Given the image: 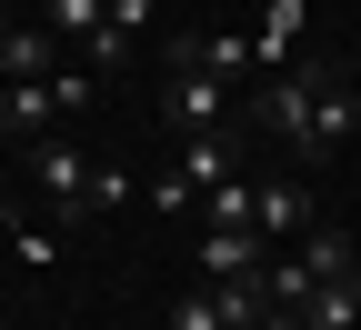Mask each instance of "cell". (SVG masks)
<instances>
[{"instance_id": "obj_17", "label": "cell", "mask_w": 361, "mask_h": 330, "mask_svg": "<svg viewBox=\"0 0 361 330\" xmlns=\"http://www.w3.org/2000/svg\"><path fill=\"white\" fill-rule=\"evenodd\" d=\"M11 250H20L30 270H51V260H61V241H51V230H40V220H20V230H11Z\"/></svg>"}, {"instance_id": "obj_4", "label": "cell", "mask_w": 361, "mask_h": 330, "mask_svg": "<svg viewBox=\"0 0 361 330\" xmlns=\"http://www.w3.org/2000/svg\"><path fill=\"white\" fill-rule=\"evenodd\" d=\"M351 130H361V90L331 70V80H322V101H311V130H301V170H311V160H331Z\"/></svg>"}, {"instance_id": "obj_16", "label": "cell", "mask_w": 361, "mask_h": 330, "mask_svg": "<svg viewBox=\"0 0 361 330\" xmlns=\"http://www.w3.org/2000/svg\"><path fill=\"white\" fill-rule=\"evenodd\" d=\"M121 61H130V40H121L111 20H101V30H90V40H80V70H90V80H111Z\"/></svg>"}, {"instance_id": "obj_19", "label": "cell", "mask_w": 361, "mask_h": 330, "mask_svg": "<svg viewBox=\"0 0 361 330\" xmlns=\"http://www.w3.org/2000/svg\"><path fill=\"white\" fill-rule=\"evenodd\" d=\"M111 30H121V40H141V30H151V0H111Z\"/></svg>"}, {"instance_id": "obj_14", "label": "cell", "mask_w": 361, "mask_h": 330, "mask_svg": "<svg viewBox=\"0 0 361 330\" xmlns=\"http://www.w3.org/2000/svg\"><path fill=\"white\" fill-rule=\"evenodd\" d=\"M101 20H111V0H40V30L51 40H90Z\"/></svg>"}, {"instance_id": "obj_3", "label": "cell", "mask_w": 361, "mask_h": 330, "mask_svg": "<svg viewBox=\"0 0 361 330\" xmlns=\"http://www.w3.org/2000/svg\"><path fill=\"white\" fill-rule=\"evenodd\" d=\"M221 110H231L221 80H201V70H171V80H161V130H171V140H211Z\"/></svg>"}, {"instance_id": "obj_1", "label": "cell", "mask_w": 361, "mask_h": 330, "mask_svg": "<svg viewBox=\"0 0 361 330\" xmlns=\"http://www.w3.org/2000/svg\"><path fill=\"white\" fill-rule=\"evenodd\" d=\"M30 180H40V201H61V220L121 210V191H130L121 170H101L90 151H71V140H30Z\"/></svg>"}, {"instance_id": "obj_11", "label": "cell", "mask_w": 361, "mask_h": 330, "mask_svg": "<svg viewBox=\"0 0 361 330\" xmlns=\"http://www.w3.org/2000/svg\"><path fill=\"white\" fill-rule=\"evenodd\" d=\"M301 330H361V270L351 280H322V291L301 300Z\"/></svg>"}, {"instance_id": "obj_6", "label": "cell", "mask_w": 361, "mask_h": 330, "mask_svg": "<svg viewBox=\"0 0 361 330\" xmlns=\"http://www.w3.org/2000/svg\"><path fill=\"white\" fill-rule=\"evenodd\" d=\"M51 120H71L51 80H11V90H0V130L20 140V151H30V140H51Z\"/></svg>"}, {"instance_id": "obj_20", "label": "cell", "mask_w": 361, "mask_h": 330, "mask_svg": "<svg viewBox=\"0 0 361 330\" xmlns=\"http://www.w3.org/2000/svg\"><path fill=\"white\" fill-rule=\"evenodd\" d=\"M241 330H301V310H281V300H271V310H251Z\"/></svg>"}, {"instance_id": "obj_8", "label": "cell", "mask_w": 361, "mask_h": 330, "mask_svg": "<svg viewBox=\"0 0 361 330\" xmlns=\"http://www.w3.org/2000/svg\"><path fill=\"white\" fill-rule=\"evenodd\" d=\"M0 80H61V40H51V30H11V20H0Z\"/></svg>"}, {"instance_id": "obj_15", "label": "cell", "mask_w": 361, "mask_h": 330, "mask_svg": "<svg viewBox=\"0 0 361 330\" xmlns=\"http://www.w3.org/2000/svg\"><path fill=\"white\" fill-rule=\"evenodd\" d=\"M161 330H231V320H221V291H211V280H201V291H180V300L161 310Z\"/></svg>"}, {"instance_id": "obj_9", "label": "cell", "mask_w": 361, "mask_h": 330, "mask_svg": "<svg viewBox=\"0 0 361 330\" xmlns=\"http://www.w3.org/2000/svg\"><path fill=\"white\" fill-rule=\"evenodd\" d=\"M291 270L311 280V291H322V280H351V270H361V241H351V230H311Z\"/></svg>"}, {"instance_id": "obj_2", "label": "cell", "mask_w": 361, "mask_h": 330, "mask_svg": "<svg viewBox=\"0 0 361 330\" xmlns=\"http://www.w3.org/2000/svg\"><path fill=\"white\" fill-rule=\"evenodd\" d=\"M171 70H201V80H221V90H261V80H271L241 30H191V40H171Z\"/></svg>"}, {"instance_id": "obj_7", "label": "cell", "mask_w": 361, "mask_h": 330, "mask_svg": "<svg viewBox=\"0 0 361 330\" xmlns=\"http://www.w3.org/2000/svg\"><path fill=\"white\" fill-rule=\"evenodd\" d=\"M201 270L211 280H261L271 270V241H261V230H201Z\"/></svg>"}, {"instance_id": "obj_10", "label": "cell", "mask_w": 361, "mask_h": 330, "mask_svg": "<svg viewBox=\"0 0 361 330\" xmlns=\"http://www.w3.org/2000/svg\"><path fill=\"white\" fill-rule=\"evenodd\" d=\"M251 51H261V70H291V51H301V0H261Z\"/></svg>"}, {"instance_id": "obj_12", "label": "cell", "mask_w": 361, "mask_h": 330, "mask_svg": "<svg viewBox=\"0 0 361 330\" xmlns=\"http://www.w3.org/2000/svg\"><path fill=\"white\" fill-rule=\"evenodd\" d=\"M171 170H180V180H191V191H221V180H231L241 160H231V140H221V130H211V140H180V151H171Z\"/></svg>"}, {"instance_id": "obj_18", "label": "cell", "mask_w": 361, "mask_h": 330, "mask_svg": "<svg viewBox=\"0 0 361 330\" xmlns=\"http://www.w3.org/2000/svg\"><path fill=\"white\" fill-rule=\"evenodd\" d=\"M51 90H61V110H90V101H101V80H90V70H61Z\"/></svg>"}, {"instance_id": "obj_13", "label": "cell", "mask_w": 361, "mask_h": 330, "mask_svg": "<svg viewBox=\"0 0 361 330\" xmlns=\"http://www.w3.org/2000/svg\"><path fill=\"white\" fill-rule=\"evenodd\" d=\"M201 230H251V170H231L221 191H201Z\"/></svg>"}, {"instance_id": "obj_5", "label": "cell", "mask_w": 361, "mask_h": 330, "mask_svg": "<svg viewBox=\"0 0 361 330\" xmlns=\"http://www.w3.org/2000/svg\"><path fill=\"white\" fill-rule=\"evenodd\" d=\"M251 230H261L271 250H281L291 230L311 241V230H322V220H311V191H301V180H251Z\"/></svg>"}]
</instances>
